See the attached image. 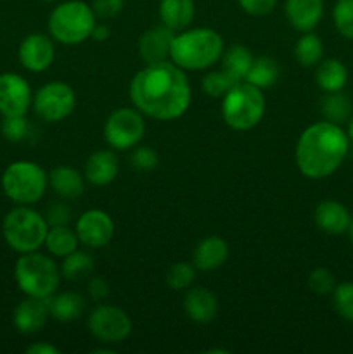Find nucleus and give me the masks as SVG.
<instances>
[{"label": "nucleus", "instance_id": "obj_1", "mask_svg": "<svg viewBox=\"0 0 353 354\" xmlns=\"http://www.w3.org/2000/svg\"><path fill=\"white\" fill-rule=\"evenodd\" d=\"M132 104L144 116L158 121H173L189 111L192 100L185 71L172 61L145 64L135 73L128 86Z\"/></svg>", "mask_w": 353, "mask_h": 354}, {"label": "nucleus", "instance_id": "obj_2", "mask_svg": "<svg viewBox=\"0 0 353 354\" xmlns=\"http://www.w3.org/2000/svg\"><path fill=\"white\" fill-rule=\"evenodd\" d=\"M348 151L350 138L341 124L324 120L301 131L294 159L301 175L310 180H324L338 171Z\"/></svg>", "mask_w": 353, "mask_h": 354}, {"label": "nucleus", "instance_id": "obj_3", "mask_svg": "<svg viewBox=\"0 0 353 354\" xmlns=\"http://www.w3.org/2000/svg\"><path fill=\"white\" fill-rule=\"evenodd\" d=\"M225 50L224 38L211 28H185L175 33L170 61L183 71H204L217 64Z\"/></svg>", "mask_w": 353, "mask_h": 354}, {"label": "nucleus", "instance_id": "obj_4", "mask_svg": "<svg viewBox=\"0 0 353 354\" xmlns=\"http://www.w3.org/2000/svg\"><path fill=\"white\" fill-rule=\"evenodd\" d=\"M14 280L24 296L48 299L61 283V270L55 261L42 252L21 254L14 265Z\"/></svg>", "mask_w": 353, "mask_h": 354}, {"label": "nucleus", "instance_id": "obj_5", "mask_svg": "<svg viewBox=\"0 0 353 354\" xmlns=\"http://www.w3.org/2000/svg\"><path fill=\"white\" fill-rule=\"evenodd\" d=\"M92 6L83 0H66L57 3L48 16V35L62 45H78L89 40L96 26Z\"/></svg>", "mask_w": 353, "mask_h": 354}, {"label": "nucleus", "instance_id": "obj_6", "mask_svg": "<svg viewBox=\"0 0 353 354\" xmlns=\"http://www.w3.org/2000/svg\"><path fill=\"white\" fill-rule=\"evenodd\" d=\"M265 107L262 88L248 82H237L221 97V118L235 131L253 130L263 120Z\"/></svg>", "mask_w": 353, "mask_h": 354}, {"label": "nucleus", "instance_id": "obj_7", "mask_svg": "<svg viewBox=\"0 0 353 354\" xmlns=\"http://www.w3.org/2000/svg\"><path fill=\"white\" fill-rule=\"evenodd\" d=\"M48 223L44 214L30 206H16L2 221L3 241L19 254L38 251L47 237Z\"/></svg>", "mask_w": 353, "mask_h": 354}, {"label": "nucleus", "instance_id": "obj_8", "mask_svg": "<svg viewBox=\"0 0 353 354\" xmlns=\"http://www.w3.org/2000/svg\"><path fill=\"white\" fill-rule=\"evenodd\" d=\"M0 182L7 199L17 206H33L47 192L48 173L37 162L21 159L3 169Z\"/></svg>", "mask_w": 353, "mask_h": 354}, {"label": "nucleus", "instance_id": "obj_9", "mask_svg": "<svg viewBox=\"0 0 353 354\" xmlns=\"http://www.w3.org/2000/svg\"><path fill=\"white\" fill-rule=\"evenodd\" d=\"M145 133L144 114L137 107H120L104 123V140L114 151H130Z\"/></svg>", "mask_w": 353, "mask_h": 354}, {"label": "nucleus", "instance_id": "obj_10", "mask_svg": "<svg viewBox=\"0 0 353 354\" xmlns=\"http://www.w3.org/2000/svg\"><path fill=\"white\" fill-rule=\"evenodd\" d=\"M31 106L47 123H61L75 111L76 93L66 82H48L35 92Z\"/></svg>", "mask_w": 353, "mask_h": 354}, {"label": "nucleus", "instance_id": "obj_11", "mask_svg": "<svg viewBox=\"0 0 353 354\" xmlns=\"http://www.w3.org/2000/svg\"><path fill=\"white\" fill-rule=\"evenodd\" d=\"M90 334L102 344H120L132 334V320L127 311L114 304H99L87 320Z\"/></svg>", "mask_w": 353, "mask_h": 354}, {"label": "nucleus", "instance_id": "obj_12", "mask_svg": "<svg viewBox=\"0 0 353 354\" xmlns=\"http://www.w3.org/2000/svg\"><path fill=\"white\" fill-rule=\"evenodd\" d=\"M80 244L89 249H102L114 235V221L106 211L87 209L80 214L75 227Z\"/></svg>", "mask_w": 353, "mask_h": 354}, {"label": "nucleus", "instance_id": "obj_13", "mask_svg": "<svg viewBox=\"0 0 353 354\" xmlns=\"http://www.w3.org/2000/svg\"><path fill=\"white\" fill-rule=\"evenodd\" d=\"M33 102L31 86L17 73L0 75V114L2 116H19L26 114Z\"/></svg>", "mask_w": 353, "mask_h": 354}, {"label": "nucleus", "instance_id": "obj_14", "mask_svg": "<svg viewBox=\"0 0 353 354\" xmlns=\"http://www.w3.org/2000/svg\"><path fill=\"white\" fill-rule=\"evenodd\" d=\"M21 66L30 73H44L55 59V44L51 35L31 33L24 38L17 48Z\"/></svg>", "mask_w": 353, "mask_h": 354}, {"label": "nucleus", "instance_id": "obj_15", "mask_svg": "<svg viewBox=\"0 0 353 354\" xmlns=\"http://www.w3.org/2000/svg\"><path fill=\"white\" fill-rule=\"evenodd\" d=\"M48 318H51L48 301L26 296V299H23L14 308L12 324L19 334L33 335L45 327Z\"/></svg>", "mask_w": 353, "mask_h": 354}, {"label": "nucleus", "instance_id": "obj_16", "mask_svg": "<svg viewBox=\"0 0 353 354\" xmlns=\"http://www.w3.org/2000/svg\"><path fill=\"white\" fill-rule=\"evenodd\" d=\"M175 31L170 30L165 24L149 28L138 38V54L145 64H156V62L170 61V50Z\"/></svg>", "mask_w": 353, "mask_h": 354}, {"label": "nucleus", "instance_id": "obj_17", "mask_svg": "<svg viewBox=\"0 0 353 354\" xmlns=\"http://www.w3.org/2000/svg\"><path fill=\"white\" fill-rule=\"evenodd\" d=\"M314 221L318 230L324 234L343 235L350 230L353 218L345 204L334 199H325L320 201L315 207Z\"/></svg>", "mask_w": 353, "mask_h": 354}, {"label": "nucleus", "instance_id": "obj_18", "mask_svg": "<svg viewBox=\"0 0 353 354\" xmlns=\"http://www.w3.org/2000/svg\"><path fill=\"white\" fill-rule=\"evenodd\" d=\"M120 173V159L114 149H100L92 152L85 161L83 175L87 183L93 187H106L113 182Z\"/></svg>", "mask_w": 353, "mask_h": 354}, {"label": "nucleus", "instance_id": "obj_19", "mask_svg": "<svg viewBox=\"0 0 353 354\" xmlns=\"http://www.w3.org/2000/svg\"><path fill=\"white\" fill-rule=\"evenodd\" d=\"M183 313L194 324H210L218 315V297L206 287H192L183 296Z\"/></svg>", "mask_w": 353, "mask_h": 354}, {"label": "nucleus", "instance_id": "obj_20", "mask_svg": "<svg viewBox=\"0 0 353 354\" xmlns=\"http://www.w3.org/2000/svg\"><path fill=\"white\" fill-rule=\"evenodd\" d=\"M284 14L300 33L314 31L324 17V0H286Z\"/></svg>", "mask_w": 353, "mask_h": 354}, {"label": "nucleus", "instance_id": "obj_21", "mask_svg": "<svg viewBox=\"0 0 353 354\" xmlns=\"http://www.w3.org/2000/svg\"><path fill=\"white\" fill-rule=\"evenodd\" d=\"M228 254H230V249H228L227 241L218 235H210L203 239L194 249L192 265L196 266L197 272H215L225 265Z\"/></svg>", "mask_w": 353, "mask_h": 354}, {"label": "nucleus", "instance_id": "obj_22", "mask_svg": "<svg viewBox=\"0 0 353 354\" xmlns=\"http://www.w3.org/2000/svg\"><path fill=\"white\" fill-rule=\"evenodd\" d=\"M85 175L68 165L55 166L48 173V185H51V189L54 190L55 196L66 201H75L80 196H83V192H85Z\"/></svg>", "mask_w": 353, "mask_h": 354}, {"label": "nucleus", "instance_id": "obj_23", "mask_svg": "<svg viewBox=\"0 0 353 354\" xmlns=\"http://www.w3.org/2000/svg\"><path fill=\"white\" fill-rule=\"evenodd\" d=\"M158 14L161 24L179 33L192 24L196 3L194 0H159Z\"/></svg>", "mask_w": 353, "mask_h": 354}, {"label": "nucleus", "instance_id": "obj_24", "mask_svg": "<svg viewBox=\"0 0 353 354\" xmlns=\"http://www.w3.org/2000/svg\"><path fill=\"white\" fill-rule=\"evenodd\" d=\"M315 83L322 92H339L348 83V68L339 59H322L315 66Z\"/></svg>", "mask_w": 353, "mask_h": 354}, {"label": "nucleus", "instance_id": "obj_25", "mask_svg": "<svg viewBox=\"0 0 353 354\" xmlns=\"http://www.w3.org/2000/svg\"><path fill=\"white\" fill-rule=\"evenodd\" d=\"M48 313L54 320L68 324L78 320L85 311V299L78 292H61L48 297Z\"/></svg>", "mask_w": 353, "mask_h": 354}, {"label": "nucleus", "instance_id": "obj_26", "mask_svg": "<svg viewBox=\"0 0 353 354\" xmlns=\"http://www.w3.org/2000/svg\"><path fill=\"white\" fill-rule=\"evenodd\" d=\"M44 245L48 254L54 258H66L78 249L80 239L76 232L71 230L68 225H59V227H48Z\"/></svg>", "mask_w": 353, "mask_h": 354}, {"label": "nucleus", "instance_id": "obj_27", "mask_svg": "<svg viewBox=\"0 0 353 354\" xmlns=\"http://www.w3.org/2000/svg\"><path fill=\"white\" fill-rule=\"evenodd\" d=\"M253 61H255V57H253L251 50L244 45H232V47L225 48L224 54H221V68L235 82H244Z\"/></svg>", "mask_w": 353, "mask_h": 354}, {"label": "nucleus", "instance_id": "obj_28", "mask_svg": "<svg viewBox=\"0 0 353 354\" xmlns=\"http://www.w3.org/2000/svg\"><path fill=\"white\" fill-rule=\"evenodd\" d=\"M352 99H350L343 90L325 93L324 99H322L320 102V113L322 116H324V120L336 124L346 123V121L352 118Z\"/></svg>", "mask_w": 353, "mask_h": 354}, {"label": "nucleus", "instance_id": "obj_29", "mask_svg": "<svg viewBox=\"0 0 353 354\" xmlns=\"http://www.w3.org/2000/svg\"><path fill=\"white\" fill-rule=\"evenodd\" d=\"M324 57V44L314 31H307L294 45V59L303 68H315Z\"/></svg>", "mask_w": 353, "mask_h": 354}, {"label": "nucleus", "instance_id": "obj_30", "mask_svg": "<svg viewBox=\"0 0 353 354\" xmlns=\"http://www.w3.org/2000/svg\"><path fill=\"white\" fill-rule=\"evenodd\" d=\"M277 78H279V64L272 57H269V55H260V57H255V61H253L244 82L263 90L275 85Z\"/></svg>", "mask_w": 353, "mask_h": 354}, {"label": "nucleus", "instance_id": "obj_31", "mask_svg": "<svg viewBox=\"0 0 353 354\" xmlns=\"http://www.w3.org/2000/svg\"><path fill=\"white\" fill-rule=\"evenodd\" d=\"M93 266H96V261H93L92 254L76 249L71 254L62 258V265L59 270H61V277L75 282V280H83L85 277H89L93 272Z\"/></svg>", "mask_w": 353, "mask_h": 354}, {"label": "nucleus", "instance_id": "obj_32", "mask_svg": "<svg viewBox=\"0 0 353 354\" xmlns=\"http://www.w3.org/2000/svg\"><path fill=\"white\" fill-rule=\"evenodd\" d=\"M235 83L237 82L221 68L206 73V75L203 76V80H201V88H203V92L206 93L208 97H211V99H221Z\"/></svg>", "mask_w": 353, "mask_h": 354}, {"label": "nucleus", "instance_id": "obj_33", "mask_svg": "<svg viewBox=\"0 0 353 354\" xmlns=\"http://www.w3.org/2000/svg\"><path fill=\"white\" fill-rule=\"evenodd\" d=\"M196 266L189 261L173 263L166 270L165 282L172 290H187L196 280Z\"/></svg>", "mask_w": 353, "mask_h": 354}, {"label": "nucleus", "instance_id": "obj_34", "mask_svg": "<svg viewBox=\"0 0 353 354\" xmlns=\"http://www.w3.org/2000/svg\"><path fill=\"white\" fill-rule=\"evenodd\" d=\"M332 23L343 38L353 41V0H336L332 7Z\"/></svg>", "mask_w": 353, "mask_h": 354}, {"label": "nucleus", "instance_id": "obj_35", "mask_svg": "<svg viewBox=\"0 0 353 354\" xmlns=\"http://www.w3.org/2000/svg\"><path fill=\"white\" fill-rule=\"evenodd\" d=\"M332 304L343 320L353 324V282L336 283L332 290Z\"/></svg>", "mask_w": 353, "mask_h": 354}, {"label": "nucleus", "instance_id": "obj_36", "mask_svg": "<svg viewBox=\"0 0 353 354\" xmlns=\"http://www.w3.org/2000/svg\"><path fill=\"white\" fill-rule=\"evenodd\" d=\"M307 283L311 292L318 294V296H329V294H332V290L336 287V277L332 275V272L329 268L318 266V268L311 270Z\"/></svg>", "mask_w": 353, "mask_h": 354}, {"label": "nucleus", "instance_id": "obj_37", "mask_svg": "<svg viewBox=\"0 0 353 354\" xmlns=\"http://www.w3.org/2000/svg\"><path fill=\"white\" fill-rule=\"evenodd\" d=\"M2 135L9 142H21L30 133V123L26 120V114L19 116H3L2 120Z\"/></svg>", "mask_w": 353, "mask_h": 354}, {"label": "nucleus", "instance_id": "obj_38", "mask_svg": "<svg viewBox=\"0 0 353 354\" xmlns=\"http://www.w3.org/2000/svg\"><path fill=\"white\" fill-rule=\"evenodd\" d=\"M159 156L149 145H135L134 152L130 156V165L137 171H152L158 166Z\"/></svg>", "mask_w": 353, "mask_h": 354}, {"label": "nucleus", "instance_id": "obj_39", "mask_svg": "<svg viewBox=\"0 0 353 354\" xmlns=\"http://www.w3.org/2000/svg\"><path fill=\"white\" fill-rule=\"evenodd\" d=\"M48 227H59V225H69L73 220V207L66 203V199L55 201L47 207L45 213Z\"/></svg>", "mask_w": 353, "mask_h": 354}, {"label": "nucleus", "instance_id": "obj_40", "mask_svg": "<svg viewBox=\"0 0 353 354\" xmlns=\"http://www.w3.org/2000/svg\"><path fill=\"white\" fill-rule=\"evenodd\" d=\"M92 10L96 17L100 19H113L123 10L125 0H92Z\"/></svg>", "mask_w": 353, "mask_h": 354}, {"label": "nucleus", "instance_id": "obj_41", "mask_svg": "<svg viewBox=\"0 0 353 354\" xmlns=\"http://www.w3.org/2000/svg\"><path fill=\"white\" fill-rule=\"evenodd\" d=\"M237 3L246 14H249V16L262 17L275 9L277 0H237Z\"/></svg>", "mask_w": 353, "mask_h": 354}, {"label": "nucleus", "instance_id": "obj_42", "mask_svg": "<svg viewBox=\"0 0 353 354\" xmlns=\"http://www.w3.org/2000/svg\"><path fill=\"white\" fill-rule=\"evenodd\" d=\"M109 283L104 279H100V277L90 279L89 286H87V294H89L90 299L96 301V303H100V301L106 299V297L109 296Z\"/></svg>", "mask_w": 353, "mask_h": 354}, {"label": "nucleus", "instance_id": "obj_43", "mask_svg": "<svg viewBox=\"0 0 353 354\" xmlns=\"http://www.w3.org/2000/svg\"><path fill=\"white\" fill-rule=\"evenodd\" d=\"M59 351L55 346L48 344V342H33L31 346L26 348V354H59Z\"/></svg>", "mask_w": 353, "mask_h": 354}, {"label": "nucleus", "instance_id": "obj_44", "mask_svg": "<svg viewBox=\"0 0 353 354\" xmlns=\"http://www.w3.org/2000/svg\"><path fill=\"white\" fill-rule=\"evenodd\" d=\"M109 37H111L109 26H107V24H104V23H96V26H93L90 38H93L96 41H106Z\"/></svg>", "mask_w": 353, "mask_h": 354}, {"label": "nucleus", "instance_id": "obj_45", "mask_svg": "<svg viewBox=\"0 0 353 354\" xmlns=\"http://www.w3.org/2000/svg\"><path fill=\"white\" fill-rule=\"evenodd\" d=\"M346 135H348L350 142H353V116L348 120V128H346Z\"/></svg>", "mask_w": 353, "mask_h": 354}, {"label": "nucleus", "instance_id": "obj_46", "mask_svg": "<svg viewBox=\"0 0 353 354\" xmlns=\"http://www.w3.org/2000/svg\"><path fill=\"white\" fill-rule=\"evenodd\" d=\"M348 234H350V239H352V244H353V221H352V225H350Z\"/></svg>", "mask_w": 353, "mask_h": 354}, {"label": "nucleus", "instance_id": "obj_47", "mask_svg": "<svg viewBox=\"0 0 353 354\" xmlns=\"http://www.w3.org/2000/svg\"><path fill=\"white\" fill-rule=\"evenodd\" d=\"M40 2H57V0H40Z\"/></svg>", "mask_w": 353, "mask_h": 354}]
</instances>
